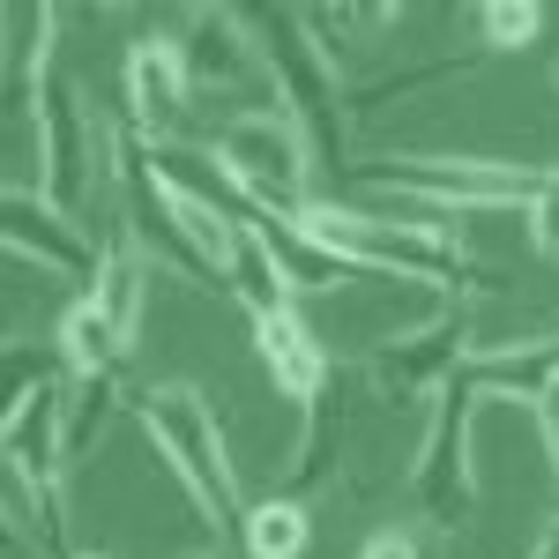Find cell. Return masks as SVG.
Masks as SVG:
<instances>
[{"label": "cell", "mask_w": 559, "mask_h": 559, "mask_svg": "<svg viewBox=\"0 0 559 559\" xmlns=\"http://www.w3.org/2000/svg\"><path fill=\"white\" fill-rule=\"evenodd\" d=\"M134 418L150 426V440L165 448V463L179 471V485L194 492V508L210 522L216 537L239 545L247 530V500H239V471L224 455V432H216V411L202 403L194 381H165V388H142L134 395Z\"/></svg>", "instance_id": "1"}, {"label": "cell", "mask_w": 559, "mask_h": 559, "mask_svg": "<svg viewBox=\"0 0 559 559\" xmlns=\"http://www.w3.org/2000/svg\"><path fill=\"white\" fill-rule=\"evenodd\" d=\"M216 165H224V179L247 194V202H261V210L276 216H313V150H306L299 120H284V112H239V120H224L216 128Z\"/></svg>", "instance_id": "2"}, {"label": "cell", "mask_w": 559, "mask_h": 559, "mask_svg": "<svg viewBox=\"0 0 559 559\" xmlns=\"http://www.w3.org/2000/svg\"><path fill=\"white\" fill-rule=\"evenodd\" d=\"M60 463H68V381H45L8 403V471L31 500V537L52 559H75L68 545V500H60Z\"/></svg>", "instance_id": "3"}, {"label": "cell", "mask_w": 559, "mask_h": 559, "mask_svg": "<svg viewBox=\"0 0 559 559\" xmlns=\"http://www.w3.org/2000/svg\"><path fill=\"white\" fill-rule=\"evenodd\" d=\"M261 38L276 52V83L292 97V120H299L306 150H313V173L336 179L344 173V97H336V68H329V52L321 38L306 31L299 8H261Z\"/></svg>", "instance_id": "4"}, {"label": "cell", "mask_w": 559, "mask_h": 559, "mask_svg": "<svg viewBox=\"0 0 559 559\" xmlns=\"http://www.w3.org/2000/svg\"><path fill=\"white\" fill-rule=\"evenodd\" d=\"M306 231L313 239H329L336 254L366 261V269H395V276H418V284H440V292H477V269L463 261L455 239H440V231H403V224H373V216L344 210V202H313L306 216Z\"/></svg>", "instance_id": "5"}, {"label": "cell", "mask_w": 559, "mask_h": 559, "mask_svg": "<svg viewBox=\"0 0 559 559\" xmlns=\"http://www.w3.org/2000/svg\"><path fill=\"white\" fill-rule=\"evenodd\" d=\"M134 329H142V247L120 239V247L105 254V269H97V284H83V299L68 306V321H60L68 373H75V381L120 373Z\"/></svg>", "instance_id": "6"}, {"label": "cell", "mask_w": 559, "mask_h": 559, "mask_svg": "<svg viewBox=\"0 0 559 559\" xmlns=\"http://www.w3.org/2000/svg\"><path fill=\"white\" fill-rule=\"evenodd\" d=\"M358 179L381 194L440 202V210H485V202L530 210L552 187V173H537V165H477V157H373V165H358Z\"/></svg>", "instance_id": "7"}, {"label": "cell", "mask_w": 559, "mask_h": 559, "mask_svg": "<svg viewBox=\"0 0 559 559\" xmlns=\"http://www.w3.org/2000/svg\"><path fill=\"white\" fill-rule=\"evenodd\" d=\"M471 411H477V381L471 373L440 381L426 455H418V471H411L418 515L440 522V530H463V522H471Z\"/></svg>", "instance_id": "8"}, {"label": "cell", "mask_w": 559, "mask_h": 559, "mask_svg": "<svg viewBox=\"0 0 559 559\" xmlns=\"http://www.w3.org/2000/svg\"><path fill=\"white\" fill-rule=\"evenodd\" d=\"M128 239L150 261H173L187 284H210V292H231V276L202 254L194 224H187V194H173L165 179L150 173V150L128 142Z\"/></svg>", "instance_id": "9"}, {"label": "cell", "mask_w": 559, "mask_h": 559, "mask_svg": "<svg viewBox=\"0 0 559 559\" xmlns=\"http://www.w3.org/2000/svg\"><path fill=\"white\" fill-rule=\"evenodd\" d=\"M231 224H247L261 247H269V261L284 269V284L292 292H344V284H358V276H381V269H366V261H350V254H336L329 239H313L299 216H276V210H261V202H231Z\"/></svg>", "instance_id": "10"}, {"label": "cell", "mask_w": 559, "mask_h": 559, "mask_svg": "<svg viewBox=\"0 0 559 559\" xmlns=\"http://www.w3.org/2000/svg\"><path fill=\"white\" fill-rule=\"evenodd\" d=\"M463 358H471V313H440V321H426L418 336L381 344L373 358H366V373L381 381L388 403H411V395H426V388L455 381Z\"/></svg>", "instance_id": "11"}, {"label": "cell", "mask_w": 559, "mask_h": 559, "mask_svg": "<svg viewBox=\"0 0 559 559\" xmlns=\"http://www.w3.org/2000/svg\"><path fill=\"white\" fill-rule=\"evenodd\" d=\"M0 231H8V247H15L23 261H45V269H60V276H83V284H97V269H105V254H97L83 231H75L68 216L45 202V194L8 187V194H0Z\"/></svg>", "instance_id": "12"}, {"label": "cell", "mask_w": 559, "mask_h": 559, "mask_svg": "<svg viewBox=\"0 0 559 559\" xmlns=\"http://www.w3.org/2000/svg\"><path fill=\"white\" fill-rule=\"evenodd\" d=\"M38 134H45V202L68 216L90 194V120H83V97L45 75L38 90Z\"/></svg>", "instance_id": "13"}, {"label": "cell", "mask_w": 559, "mask_h": 559, "mask_svg": "<svg viewBox=\"0 0 559 559\" xmlns=\"http://www.w3.org/2000/svg\"><path fill=\"white\" fill-rule=\"evenodd\" d=\"M179 60H187L194 97H202V90H247L254 83V45H247L239 8H202L194 31L179 38Z\"/></svg>", "instance_id": "14"}, {"label": "cell", "mask_w": 559, "mask_h": 559, "mask_svg": "<svg viewBox=\"0 0 559 559\" xmlns=\"http://www.w3.org/2000/svg\"><path fill=\"white\" fill-rule=\"evenodd\" d=\"M187 97H194V83H187L179 45H157V38L134 45V52H128V105H134V120H142L150 142H173Z\"/></svg>", "instance_id": "15"}, {"label": "cell", "mask_w": 559, "mask_h": 559, "mask_svg": "<svg viewBox=\"0 0 559 559\" xmlns=\"http://www.w3.org/2000/svg\"><path fill=\"white\" fill-rule=\"evenodd\" d=\"M254 350H261V366H269V381L284 388L292 403H306L313 388L336 373V366H329V350L313 344V329H306L292 306H269V313H254Z\"/></svg>", "instance_id": "16"}, {"label": "cell", "mask_w": 559, "mask_h": 559, "mask_svg": "<svg viewBox=\"0 0 559 559\" xmlns=\"http://www.w3.org/2000/svg\"><path fill=\"white\" fill-rule=\"evenodd\" d=\"M299 411H306L299 463L284 471V485H276V500H299V508H306V492L336 477V448H344V440H336V432H344V373H329V381L313 388V395H306Z\"/></svg>", "instance_id": "17"}, {"label": "cell", "mask_w": 559, "mask_h": 559, "mask_svg": "<svg viewBox=\"0 0 559 559\" xmlns=\"http://www.w3.org/2000/svg\"><path fill=\"white\" fill-rule=\"evenodd\" d=\"M463 373L477 381V395H522L537 403L545 388L559 381V336H537V344H515V350H492V358H463Z\"/></svg>", "instance_id": "18"}, {"label": "cell", "mask_w": 559, "mask_h": 559, "mask_svg": "<svg viewBox=\"0 0 559 559\" xmlns=\"http://www.w3.org/2000/svg\"><path fill=\"white\" fill-rule=\"evenodd\" d=\"M45 45H52V8H8V120H23V97L45 90Z\"/></svg>", "instance_id": "19"}, {"label": "cell", "mask_w": 559, "mask_h": 559, "mask_svg": "<svg viewBox=\"0 0 559 559\" xmlns=\"http://www.w3.org/2000/svg\"><path fill=\"white\" fill-rule=\"evenodd\" d=\"M306 537H313V522H306L299 500H261V508H247L239 552L247 559H306Z\"/></svg>", "instance_id": "20"}, {"label": "cell", "mask_w": 559, "mask_h": 559, "mask_svg": "<svg viewBox=\"0 0 559 559\" xmlns=\"http://www.w3.org/2000/svg\"><path fill=\"white\" fill-rule=\"evenodd\" d=\"M477 60H485V45H477V52L426 60V68H403V75H381V83H358V90H344V105H350V112H381V105H395V97H411V90L440 83V75H463V68H477Z\"/></svg>", "instance_id": "21"}, {"label": "cell", "mask_w": 559, "mask_h": 559, "mask_svg": "<svg viewBox=\"0 0 559 559\" xmlns=\"http://www.w3.org/2000/svg\"><path fill=\"white\" fill-rule=\"evenodd\" d=\"M112 403H120V373H90L83 395L68 403V463H83L90 448H97V432L112 418Z\"/></svg>", "instance_id": "22"}, {"label": "cell", "mask_w": 559, "mask_h": 559, "mask_svg": "<svg viewBox=\"0 0 559 559\" xmlns=\"http://www.w3.org/2000/svg\"><path fill=\"white\" fill-rule=\"evenodd\" d=\"M537 23H545L537 0H485V8H477V38H485V52H515V45H530Z\"/></svg>", "instance_id": "23"}, {"label": "cell", "mask_w": 559, "mask_h": 559, "mask_svg": "<svg viewBox=\"0 0 559 559\" xmlns=\"http://www.w3.org/2000/svg\"><path fill=\"white\" fill-rule=\"evenodd\" d=\"M530 231H537V247H545V254H559V173H552V187L530 202Z\"/></svg>", "instance_id": "24"}, {"label": "cell", "mask_w": 559, "mask_h": 559, "mask_svg": "<svg viewBox=\"0 0 559 559\" xmlns=\"http://www.w3.org/2000/svg\"><path fill=\"white\" fill-rule=\"evenodd\" d=\"M358 559H426V545H418V530H381V537H366Z\"/></svg>", "instance_id": "25"}, {"label": "cell", "mask_w": 559, "mask_h": 559, "mask_svg": "<svg viewBox=\"0 0 559 559\" xmlns=\"http://www.w3.org/2000/svg\"><path fill=\"white\" fill-rule=\"evenodd\" d=\"M537 418H545V432H552V477H559V381L537 395Z\"/></svg>", "instance_id": "26"}, {"label": "cell", "mask_w": 559, "mask_h": 559, "mask_svg": "<svg viewBox=\"0 0 559 559\" xmlns=\"http://www.w3.org/2000/svg\"><path fill=\"white\" fill-rule=\"evenodd\" d=\"M179 559H210V552H179Z\"/></svg>", "instance_id": "27"}, {"label": "cell", "mask_w": 559, "mask_h": 559, "mask_svg": "<svg viewBox=\"0 0 559 559\" xmlns=\"http://www.w3.org/2000/svg\"><path fill=\"white\" fill-rule=\"evenodd\" d=\"M75 559H105V552H75Z\"/></svg>", "instance_id": "28"}, {"label": "cell", "mask_w": 559, "mask_h": 559, "mask_svg": "<svg viewBox=\"0 0 559 559\" xmlns=\"http://www.w3.org/2000/svg\"><path fill=\"white\" fill-rule=\"evenodd\" d=\"M552 83H559V60H552Z\"/></svg>", "instance_id": "29"}]
</instances>
